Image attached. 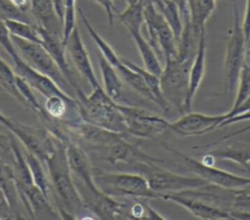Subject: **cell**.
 <instances>
[{"label": "cell", "instance_id": "cell-1", "mask_svg": "<svg viewBox=\"0 0 250 220\" xmlns=\"http://www.w3.org/2000/svg\"><path fill=\"white\" fill-rule=\"evenodd\" d=\"M44 164L48 169L51 187L54 190V198L61 218H81V214L89 209L72 179L65 155V143L60 140L56 150Z\"/></svg>", "mask_w": 250, "mask_h": 220}, {"label": "cell", "instance_id": "cell-2", "mask_svg": "<svg viewBox=\"0 0 250 220\" xmlns=\"http://www.w3.org/2000/svg\"><path fill=\"white\" fill-rule=\"evenodd\" d=\"M74 92L79 116L83 121L109 130L127 133L126 124L117 103L106 94L103 87L93 89L92 92L86 95L77 86Z\"/></svg>", "mask_w": 250, "mask_h": 220}, {"label": "cell", "instance_id": "cell-3", "mask_svg": "<svg viewBox=\"0 0 250 220\" xmlns=\"http://www.w3.org/2000/svg\"><path fill=\"white\" fill-rule=\"evenodd\" d=\"M156 162H137L131 166L142 174L147 181L149 188L161 196L170 193H179L197 189L209 183L199 176L190 177L167 170Z\"/></svg>", "mask_w": 250, "mask_h": 220}, {"label": "cell", "instance_id": "cell-4", "mask_svg": "<svg viewBox=\"0 0 250 220\" xmlns=\"http://www.w3.org/2000/svg\"><path fill=\"white\" fill-rule=\"evenodd\" d=\"M192 61H180L176 57L164 60L159 76L163 97L171 107L186 113V101L188 92V75Z\"/></svg>", "mask_w": 250, "mask_h": 220}, {"label": "cell", "instance_id": "cell-5", "mask_svg": "<svg viewBox=\"0 0 250 220\" xmlns=\"http://www.w3.org/2000/svg\"><path fill=\"white\" fill-rule=\"evenodd\" d=\"M94 179L98 187L111 197L160 199V195L149 188L146 179L140 173L101 172L94 175Z\"/></svg>", "mask_w": 250, "mask_h": 220}, {"label": "cell", "instance_id": "cell-6", "mask_svg": "<svg viewBox=\"0 0 250 220\" xmlns=\"http://www.w3.org/2000/svg\"><path fill=\"white\" fill-rule=\"evenodd\" d=\"M11 37L19 55L29 66L51 78L62 90L70 95L71 90H74L73 87L41 44L26 41L12 35Z\"/></svg>", "mask_w": 250, "mask_h": 220}, {"label": "cell", "instance_id": "cell-7", "mask_svg": "<svg viewBox=\"0 0 250 220\" xmlns=\"http://www.w3.org/2000/svg\"><path fill=\"white\" fill-rule=\"evenodd\" d=\"M233 25L227 41L225 55V89L224 93L232 92L237 85L239 72L244 59L246 41L241 28L236 2L232 3Z\"/></svg>", "mask_w": 250, "mask_h": 220}, {"label": "cell", "instance_id": "cell-8", "mask_svg": "<svg viewBox=\"0 0 250 220\" xmlns=\"http://www.w3.org/2000/svg\"><path fill=\"white\" fill-rule=\"evenodd\" d=\"M145 25L148 34L147 41L157 54L164 58H174L177 55V39L162 15L152 3L144 5Z\"/></svg>", "mask_w": 250, "mask_h": 220}, {"label": "cell", "instance_id": "cell-9", "mask_svg": "<svg viewBox=\"0 0 250 220\" xmlns=\"http://www.w3.org/2000/svg\"><path fill=\"white\" fill-rule=\"evenodd\" d=\"M127 128V134L139 138H152L170 129V122L144 108L117 103Z\"/></svg>", "mask_w": 250, "mask_h": 220}, {"label": "cell", "instance_id": "cell-10", "mask_svg": "<svg viewBox=\"0 0 250 220\" xmlns=\"http://www.w3.org/2000/svg\"><path fill=\"white\" fill-rule=\"evenodd\" d=\"M163 147L179 156L190 171L196 174V176H199L206 180L209 184L225 189H244L250 185L249 177L239 176L224 169L218 168L214 165H205L201 161L186 155L168 145L163 144Z\"/></svg>", "mask_w": 250, "mask_h": 220}, {"label": "cell", "instance_id": "cell-11", "mask_svg": "<svg viewBox=\"0 0 250 220\" xmlns=\"http://www.w3.org/2000/svg\"><path fill=\"white\" fill-rule=\"evenodd\" d=\"M10 132L22 143L26 150L36 155L43 163L54 153L60 141L46 128L27 126L18 122L14 123Z\"/></svg>", "mask_w": 250, "mask_h": 220}, {"label": "cell", "instance_id": "cell-12", "mask_svg": "<svg viewBox=\"0 0 250 220\" xmlns=\"http://www.w3.org/2000/svg\"><path fill=\"white\" fill-rule=\"evenodd\" d=\"M65 155L71 174H73L86 190V196H82L84 203L86 201L102 195L104 192L98 187L94 179V170L86 152L73 140L65 143Z\"/></svg>", "mask_w": 250, "mask_h": 220}, {"label": "cell", "instance_id": "cell-13", "mask_svg": "<svg viewBox=\"0 0 250 220\" xmlns=\"http://www.w3.org/2000/svg\"><path fill=\"white\" fill-rule=\"evenodd\" d=\"M62 127L80 139L94 146L106 148L126 138L127 133L117 132L83 121L80 117L72 120H60Z\"/></svg>", "mask_w": 250, "mask_h": 220}, {"label": "cell", "instance_id": "cell-14", "mask_svg": "<svg viewBox=\"0 0 250 220\" xmlns=\"http://www.w3.org/2000/svg\"><path fill=\"white\" fill-rule=\"evenodd\" d=\"M161 199L180 204L181 206L188 209L193 216L200 219H230V214L228 210L200 198L194 194L192 190L164 194L161 196Z\"/></svg>", "mask_w": 250, "mask_h": 220}, {"label": "cell", "instance_id": "cell-15", "mask_svg": "<svg viewBox=\"0 0 250 220\" xmlns=\"http://www.w3.org/2000/svg\"><path fill=\"white\" fill-rule=\"evenodd\" d=\"M226 120V113L220 115H206L198 112L185 113L179 120L170 122V130L181 136L201 135L215 128Z\"/></svg>", "mask_w": 250, "mask_h": 220}, {"label": "cell", "instance_id": "cell-16", "mask_svg": "<svg viewBox=\"0 0 250 220\" xmlns=\"http://www.w3.org/2000/svg\"><path fill=\"white\" fill-rule=\"evenodd\" d=\"M13 62L15 73L23 78L32 89L39 92L46 98L52 95H60L71 103H77L75 97L66 93L51 78L33 69L21 57Z\"/></svg>", "mask_w": 250, "mask_h": 220}, {"label": "cell", "instance_id": "cell-17", "mask_svg": "<svg viewBox=\"0 0 250 220\" xmlns=\"http://www.w3.org/2000/svg\"><path fill=\"white\" fill-rule=\"evenodd\" d=\"M71 61L79 74L90 84L92 89L100 87L101 84L95 74L88 51L84 45L80 31L76 26L70 34L65 45Z\"/></svg>", "mask_w": 250, "mask_h": 220}, {"label": "cell", "instance_id": "cell-18", "mask_svg": "<svg viewBox=\"0 0 250 220\" xmlns=\"http://www.w3.org/2000/svg\"><path fill=\"white\" fill-rule=\"evenodd\" d=\"M104 149L105 150L104 160L113 165H116L118 163H124L131 165L137 162H162L160 159H157L154 156L148 155L143 151L139 146V142L131 143L127 140V138H124L121 141Z\"/></svg>", "mask_w": 250, "mask_h": 220}, {"label": "cell", "instance_id": "cell-19", "mask_svg": "<svg viewBox=\"0 0 250 220\" xmlns=\"http://www.w3.org/2000/svg\"><path fill=\"white\" fill-rule=\"evenodd\" d=\"M183 29L177 44L176 58L180 61H192L195 56L205 27H199L189 19V13L183 17Z\"/></svg>", "mask_w": 250, "mask_h": 220}, {"label": "cell", "instance_id": "cell-20", "mask_svg": "<svg viewBox=\"0 0 250 220\" xmlns=\"http://www.w3.org/2000/svg\"><path fill=\"white\" fill-rule=\"evenodd\" d=\"M21 202L32 219H60L61 215L50 199L35 185L24 191Z\"/></svg>", "mask_w": 250, "mask_h": 220}, {"label": "cell", "instance_id": "cell-21", "mask_svg": "<svg viewBox=\"0 0 250 220\" xmlns=\"http://www.w3.org/2000/svg\"><path fill=\"white\" fill-rule=\"evenodd\" d=\"M38 29H39V34L41 38V45L46 49V51L49 53V55L58 64V66L60 67V69L65 76V78L73 87V89H75L78 85L76 84L73 78L72 72L67 62L66 55H65L66 48L62 43V35L50 32L40 26H38Z\"/></svg>", "mask_w": 250, "mask_h": 220}, {"label": "cell", "instance_id": "cell-22", "mask_svg": "<svg viewBox=\"0 0 250 220\" xmlns=\"http://www.w3.org/2000/svg\"><path fill=\"white\" fill-rule=\"evenodd\" d=\"M205 63H206V33H204L201 37L197 53L193 57L190 68H189L188 92V97L186 101V113L190 111L193 98L204 78Z\"/></svg>", "mask_w": 250, "mask_h": 220}, {"label": "cell", "instance_id": "cell-23", "mask_svg": "<svg viewBox=\"0 0 250 220\" xmlns=\"http://www.w3.org/2000/svg\"><path fill=\"white\" fill-rule=\"evenodd\" d=\"M98 61L104 84L103 88L106 94L116 103L127 104L123 89V80L116 69L100 53L98 54Z\"/></svg>", "mask_w": 250, "mask_h": 220}, {"label": "cell", "instance_id": "cell-24", "mask_svg": "<svg viewBox=\"0 0 250 220\" xmlns=\"http://www.w3.org/2000/svg\"><path fill=\"white\" fill-rule=\"evenodd\" d=\"M30 11L38 26L62 35V21L56 13L53 0H30Z\"/></svg>", "mask_w": 250, "mask_h": 220}, {"label": "cell", "instance_id": "cell-25", "mask_svg": "<svg viewBox=\"0 0 250 220\" xmlns=\"http://www.w3.org/2000/svg\"><path fill=\"white\" fill-rule=\"evenodd\" d=\"M0 187L5 192L16 219H22L20 213V202H21L15 180L14 168L4 159L0 158Z\"/></svg>", "mask_w": 250, "mask_h": 220}, {"label": "cell", "instance_id": "cell-26", "mask_svg": "<svg viewBox=\"0 0 250 220\" xmlns=\"http://www.w3.org/2000/svg\"><path fill=\"white\" fill-rule=\"evenodd\" d=\"M129 33L138 48V51L144 62L145 68L159 77L162 72L163 65L159 60L157 54L155 53V51L147 41V39H146L143 36L142 31L131 30L129 31Z\"/></svg>", "mask_w": 250, "mask_h": 220}, {"label": "cell", "instance_id": "cell-27", "mask_svg": "<svg viewBox=\"0 0 250 220\" xmlns=\"http://www.w3.org/2000/svg\"><path fill=\"white\" fill-rule=\"evenodd\" d=\"M208 154L215 159L230 161L246 169H250V143L232 142L227 145L224 149H217L209 151Z\"/></svg>", "mask_w": 250, "mask_h": 220}, {"label": "cell", "instance_id": "cell-28", "mask_svg": "<svg viewBox=\"0 0 250 220\" xmlns=\"http://www.w3.org/2000/svg\"><path fill=\"white\" fill-rule=\"evenodd\" d=\"M121 60L128 65L129 67H131L133 70L137 71L144 79L145 83L146 84L148 90L150 91V92L152 93L153 97H154V103L165 113H169L171 110V106L169 105V103L165 100V98L162 95L161 90H160V82H159V77L151 72H149L148 70H146L144 67H141L139 65H137L136 63H134L133 61L125 58V57H121Z\"/></svg>", "mask_w": 250, "mask_h": 220}, {"label": "cell", "instance_id": "cell-29", "mask_svg": "<svg viewBox=\"0 0 250 220\" xmlns=\"http://www.w3.org/2000/svg\"><path fill=\"white\" fill-rule=\"evenodd\" d=\"M151 3L167 21L178 41L184 24L180 6L173 0H152Z\"/></svg>", "mask_w": 250, "mask_h": 220}, {"label": "cell", "instance_id": "cell-30", "mask_svg": "<svg viewBox=\"0 0 250 220\" xmlns=\"http://www.w3.org/2000/svg\"><path fill=\"white\" fill-rule=\"evenodd\" d=\"M22 151L29 166L34 185L37 186L45 194V196L50 199V195L52 194V187L49 174L47 175L43 166L44 163L36 155L29 152L28 150L24 149Z\"/></svg>", "mask_w": 250, "mask_h": 220}, {"label": "cell", "instance_id": "cell-31", "mask_svg": "<svg viewBox=\"0 0 250 220\" xmlns=\"http://www.w3.org/2000/svg\"><path fill=\"white\" fill-rule=\"evenodd\" d=\"M78 14H79V17H80L86 30L88 31L89 35L91 36V38L97 45V47L99 49V53L115 68L121 62V57L114 52V50L111 48V46L96 31V29L93 27V25L89 21L88 18L86 17V15L82 11V9H80V8L78 9Z\"/></svg>", "mask_w": 250, "mask_h": 220}, {"label": "cell", "instance_id": "cell-32", "mask_svg": "<svg viewBox=\"0 0 250 220\" xmlns=\"http://www.w3.org/2000/svg\"><path fill=\"white\" fill-rule=\"evenodd\" d=\"M115 69L118 72L119 76L121 77V79L123 80L124 83H126L130 88H132L139 94H141L145 98H146L154 103V97H153L152 93L148 90L143 77L137 71L133 70L131 67L126 65L122 60L115 67Z\"/></svg>", "mask_w": 250, "mask_h": 220}, {"label": "cell", "instance_id": "cell-33", "mask_svg": "<svg viewBox=\"0 0 250 220\" xmlns=\"http://www.w3.org/2000/svg\"><path fill=\"white\" fill-rule=\"evenodd\" d=\"M116 18L128 31H142V27L145 24L144 4L140 0L135 3L127 4L126 9L118 14Z\"/></svg>", "mask_w": 250, "mask_h": 220}, {"label": "cell", "instance_id": "cell-34", "mask_svg": "<svg viewBox=\"0 0 250 220\" xmlns=\"http://www.w3.org/2000/svg\"><path fill=\"white\" fill-rule=\"evenodd\" d=\"M189 19L199 27H205L216 8V0H188Z\"/></svg>", "mask_w": 250, "mask_h": 220}, {"label": "cell", "instance_id": "cell-35", "mask_svg": "<svg viewBox=\"0 0 250 220\" xmlns=\"http://www.w3.org/2000/svg\"><path fill=\"white\" fill-rule=\"evenodd\" d=\"M4 22L12 36L41 44L39 29L36 23L26 22L18 19H6L4 20Z\"/></svg>", "mask_w": 250, "mask_h": 220}, {"label": "cell", "instance_id": "cell-36", "mask_svg": "<svg viewBox=\"0 0 250 220\" xmlns=\"http://www.w3.org/2000/svg\"><path fill=\"white\" fill-rule=\"evenodd\" d=\"M68 107H71L73 110L78 112L77 103H71L60 95H52L46 98L44 110L51 119L62 120L67 112Z\"/></svg>", "mask_w": 250, "mask_h": 220}, {"label": "cell", "instance_id": "cell-37", "mask_svg": "<svg viewBox=\"0 0 250 220\" xmlns=\"http://www.w3.org/2000/svg\"><path fill=\"white\" fill-rule=\"evenodd\" d=\"M0 87L18 101L27 106L16 86V73L0 56Z\"/></svg>", "mask_w": 250, "mask_h": 220}, {"label": "cell", "instance_id": "cell-38", "mask_svg": "<svg viewBox=\"0 0 250 220\" xmlns=\"http://www.w3.org/2000/svg\"><path fill=\"white\" fill-rule=\"evenodd\" d=\"M76 27V0H64L62 18V40L65 46L67 40Z\"/></svg>", "mask_w": 250, "mask_h": 220}, {"label": "cell", "instance_id": "cell-39", "mask_svg": "<svg viewBox=\"0 0 250 220\" xmlns=\"http://www.w3.org/2000/svg\"><path fill=\"white\" fill-rule=\"evenodd\" d=\"M237 84V92L230 109L236 108L250 95V65L244 61L239 72Z\"/></svg>", "mask_w": 250, "mask_h": 220}, {"label": "cell", "instance_id": "cell-40", "mask_svg": "<svg viewBox=\"0 0 250 220\" xmlns=\"http://www.w3.org/2000/svg\"><path fill=\"white\" fill-rule=\"evenodd\" d=\"M139 200L140 199H135L136 202L128 208L129 219H165L149 204Z\"/></svg>", "mask_w": 250, "mask_h": 220}, {"label": "cell", "instance_id": "cell-41", "mask_svg": "<svg viewBox=\"0 0 250 220\" xmlns=\"http://www.w3.org/2000/svg\"><path fill=\"white\" fill-rule=\"evenodd\" d=\"M246 120H250V95L236 108L226 112V120L219 126V128H224L228 125Z\"/></svg>", "mask_w": 250, "mask_h": 220}, {"label": "cell", "instance_id": "cell-42", "mask_svg": "<svg viewBox=\"0 0 250 220\" xmlns=\"http://www.w3.org/2000/svg\"><path fill=\"white\" fill-rule=\"evenodd\" d=\"M0 18L3 20L18 19L31 22L26 12L19 9L10 0H0Z\"/></svg>", "mask_w": 250, "mask_h": 220}, {"label": "cell", "instance_id": "cell-43", "mask_svg": "<svg viewBox=\"0 0 250 220\" xmlns=\"http://www.w3.org/2000/svg\"><path fill=\"white\" fill-rule=\"evenodd\" d=\"M0 46L5 50V52L10 55V57L12 58L13 61H16L17 59H19L21 57V55H19L11 34L4 22L3 19L0 18Z\"/></svg>", "mask_w": 250, "mask_h": 220}, {"label": "cell", "instance_id": "cell-44", "mask_svg": "<svg viewBox=\"0 0 250 220\" xmlns=\"http://www.w3.org/2000/svg\"><path fill=\"white\" fill-rule=\"evenodd\" d=\"M0 219H16V215L11 207L5 192L0 187Z\"/></svg>", "mask_w": 250, "mask_h": 220}, {"label": "cell", "instance_id": "cell-45", "mask_svg": "<svg viewBox=\"0 0 250 220\" xmlns=\"http://www.w3.org/2000/svg\"><path fill=\"white\" fill-rule=\"evenodd\" d=\"M248 131H250V125L247 126V127H244V128H240V129H238V130H236V131H234V132H232V133L226 134V135L222 136L221 138H219L217 141H214V142H212V143H210V144H205V145H200V146H194L193 149H198V148H212V147H214V146L220 144V143L223 142V141L229 140V139H231V138L234 137V136L240 135V134L245 133V132H248Z\"/></svg>", "mask_w": 250, "mask_h": 220}, {"label": "cell", "instance_id": "cell-46", "mask_svg": "<svg viewBox=\"0 0 250 220\" xmlns=\"http://www.w3.org/2000/svg\"><path fill=\"white\" fill-rule=\"evenodd\" d=\"M98 5H100L105 12L106 16H107V19L110 25L113 24V19H114V5H113V1L114 0H90Z\"/></svg>", "mask_w": 250, "mask_h": 220}, {"label": "cell", "instance_id": "cell-47", "mask_svg": "<svg viewBox=\"0 0 250 220\" xmlns=\"http://www.w3.org/2000/svg\"><path fill=\"white\" fill-rule=\"evenodd\" d=\"M241 28L243 31V35L246 43L250 41V0H246V7L244 18L241 22Z\"/></svg>", "mask_w": 250, "mask_h": 220}, {"label": "cell", "instance_id": "cell-48", "mask_svg": "<svg viewBox=\"0 0 250 220\" xmlns=\"http://www.w3.org/2000/svg\"><path fill=\"white\" fill-rule=\"evenodd\" d=\"M53 4L56 10V13L59 17V18L62 21V14H63V9H64V0H53Z\"/></svg>", "mask_w": 250, "mask_h": 220}, {"label": "cell", "instance_id": "cell-49", "mask_svg": "<svg viewBox=\"0 0 250 220\" xmlns=\"http://www.w3.org/2000/svg\"><path fill=\"white\" fill-rule=\"evenodd\" d=\"M19 9L26 12L30 9V0H10Z\"/></svg>", "mask_w": 250, "mask_h": 220}, {"label": "cell", "instance_id": "cell-50", "mask_svg": "<svg viewBox=\"0 0 250 220\" xmlns=\"http://www.w3.org/2000/svg\"><path fill=\"white\" fill-rule=\"evenodd\" d=\"M0 148L3 151H7L10 150V139H9V135L3 134L0 132Z\"/></svg>", "mask_w": 250, "mask_h": 220}, {"label": "cell", "instance_id": "cell-51", "mask_svg": "<svg viewBox=\"0 0 250 220\" xmlns=\"http://www.w3.org/2000/svg\"><path fill=\"white\" fill-rule=\"evenodd\" d=\"M0 123H1L3 126H5V127L10 130V129L13 128L15 121L12 120V119H10V118H8L7 116H5V115L0 111Z\"/></svg>", "mask_w": 250, "mask_h": 220}, {"label": "cell", "instance_id": "cell-52", "mask_svg": "<svg viewBox=\"0 0 250 220\" xmlns=\"http://www.w3.org/2000/svg\"><path fill=\"white\" fill-rule=\"evenodd\" d=\"M244 62L248 63L250 65V41L246 44V48H245V53H244Z\"/></svg>", "mask_w": 250, "mask_h": 220}, {"label": "cell", "instance_id": "cell-53", "mask_svg": "<svg viewBox=\"0 0 250 220\" xmlns=\"http://www.w3.org/2000/svg\"><path fill=\"white\" fill-rule=\"evenodd\" d=\"M126 2H127V4H131V3H135V2H137L138 0H125Z\"/></svg>", "mask_w": 250, "mask_h": 220}, {"label": "cell", "instance_id": "cell-54", "mask_svg": "<svg viewBox=\"0 0 250 220\" xmlns=\"http://www.w3.org/2000/svg\"><path fill=\"white\" fill-rule=\"evenodd\" d=\"M230 1H231L232 3H235V2H236V0H230Z\"/></svg>", "mask_w": 250, "mask_h": 220}, {"label": "cell", "instance_id": "cell-55", "mask_svg": "<svg viewBox=\"0 0 250 220\" xmlns=\"http://www.w3.org/2000/svg\"><path fill=\"white\" fill-rule=\"evenodd\" d=\"M187 1H188V0H186V2H187Z\"/></svg>", "mask_w": 250, "mask_h": 220}]
</instances>
